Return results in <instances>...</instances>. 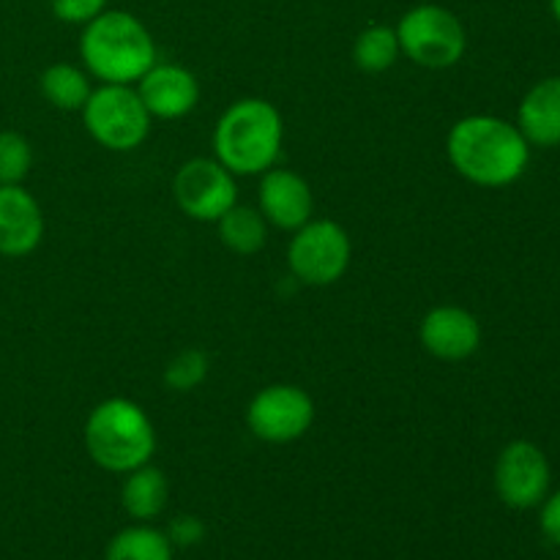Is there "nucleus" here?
<instances>
[{"label":"nucleus","instance_id":"nucleus-1","mask_svg":"<svg viewBox=\"0 0 560 560\" xmlns=\"http://www.w3.org/2000/svg\"><path fill=\"white\" fill-rule=\"evenodd\" d=\"M446 156L465 180L501 189L528 170L530 145L517 124L495 115H468L448 131Z\"/></svg>","mask_w":560,"mask_h":560},{"label":"nucleus","instance_id":"nucleus-2","mask_svg":"<svg viewBox=\"0 0 560 560\" xmlns=\"http://www.w3.org/2000/svg\"><path fill=\"white\" fill-rule=\"evenodd\" d=\"M80 58L98 82L135 85L156 63V42L129 11H104L82 27Z\"/></svg>","mask_w":560,"mask_h":560},{"label":"nucleus","instance_id":"nucleus-3","mask_svg":"<svg viewBox=\"0 0 560 560\" xmlns=\"http://www.w3.org/2000/svg\"><path fill=\"white\" fill-rule=\"evenodd\" d=\"M284 120L268 98H238L230 104L213 129L217 162L230 173L262 175L277 164L282 153Z\"/></svg>","mask_w":560,"mask_h":560},{"label":"nucleus","instance_id":"nucleus-4","mask_svg":"<svg viewBox=\"0 0 560 560\" xmlns=\"http://www.w3.org/2000/svg\"><path fill=\"white\" fill-rule=\"evenodd\" d=\"M88 454L98 468L109 474H129L151 463L156 452L153 421L135 399L109 397L88 413L82 430Z\"/></svg>","mask_w":560,"mask_h":560},{"label":"nucleus","instance_id":"nucleus-5","mask_svg":"<svg viewBox=\"0 0 560 560\" xmlns=\"http://www.w3.org/2000/svg\"><path fill=\"white\" fill-rule=\"evenodd\" d=\"M394 31L405 58L421 69H452L468 49V33L459 16L435 3H421L405 11Z\"/></svg>","mask_w":560,"mask_h":560},{"label":"nucleus","instance_id":"nucleus-6","mask_svg":"<svg viewBox=\"0 0 560 560\" xmlns=\"http://www.w3.org/2000/svg\"><path fill=\"white\" fill-rule=\"evenodd\" d=\"M82 113L88 135L102 148L115 153L135 151L151 135V115L137 96L135 85H109L102 82L93 88Z\"/></svg>","mask_w":560,"mask_h":560},{"label":"nucleus","instance_id":"nucleus-7","mask_svg":"<svg viewBox=\"0 0 560 560\" xmlns=\"http://www.w3.org/2000/svg\"><path fill=\"white\" fill-rule=\"evenodd\" d=\"M353 244L348 230L334 219H310L293 230L288 246L290 273L310 288H328L348 273Z\"/></svg>","mask_w":560,"mask_h":560},{"label":"nucleus","instance_id":"nucleus-8","mask_svg":"<svg viewBox=\"0 0 560 560\" xmlns=\"http://www.w3.org/2000/svg\"><path fill=\"white\" fill-rule=\"evenodd\" d=\"M315 424V402L293 383H271L252 397L246 427L262 443H293Z\"/></svg>","mask_w":560,"mask_h":560},{"label":"nucleus","instance_id":"nucleus-9","mask_svg":"<svg viewBox=\"0 0 560 560\" xmlns=\"http://www.w3.org/2000/svg\"><path fill=\"white\" fill-rule=\"evenodd\" d=\"M173 195L189 219L217 222L238 202V186L235 175L217 159H189L175 173Z\"/></svg>","mask_w":560,"mask_h":560},{"label":"nucleus","instance_id":"nucleus-10","mask_svg":"<svg viewBox=\"0 0 560 560\" xmlns=\"http://www.w3.org/2000/svg\"><path fill=\"white\" fill-rule=\"evenodd\" d=\"M547 454L530 441H512L495 463V490L506 506L534 509L550 492Z\"/></svg>","mask_w":560,"mask_h":560},{"label":"nucleus","instance_id":"nucleus-11","mask_svg":"<svg viewBox=\"0 0 560 560\" xmlns=\"http://www.w3.org/2000/svg\"><path fill=\"white\" fill-rule=\"evenodd\" d=\"M137 96L145 104L151 118L178 120L189 115L200 102V82L186 66L153 63L140 80L135 82Z\"/></svg>","mask_w":560,"mask_h":560},{"label":"nucleus","instance_id":"nucleus-12","mask_svg":"<svg viewBox=\"0 0 560 560\" xmlns=\"http://www.w3.org/2000/svg\"><path fill=\"white\" fill-rule=\"evenodd\" d=\"M257 211L266 217L268 224L279 230H299L306 224L315 211V195H312L306 178H301L293 170H284L273 164L271 170L260 175V189H257Z\"/></svg>","mask_w":560,"mask_h":560},{"label":"nucleus","instance_id":"nucleus-13","mask_svg":"<svg viewBox=\"0 0 560 560\" xmlns=\"http://www.w3.org/2000/svg\"><path fill=\"white\" fill-rule=\"evenodd\" d=\"M419 339L441 361H465L479 350L481 326L474 312L457 304L432 306L419 326Z\"/></svg>","mask_w":560,"mask_h":560},{"label":"nucleus","instance_id":"nucleus-14","mask_svg":"<svg viewBox=\"0 0 560 560\" xmlns=\"http://www.w3.org/2000/svg\"><path fill=\"white\" fill-rule=\"evenodd\" d=\"M44 238V213L22 184L0 186V257H27Z\"/></svg>","mask_w":560,"mask_h":560},{"label":"nucleus","instance_id":"nucleus-15","mask_svg":"<svg viewBox=\"0 0 560 560\" xmlns=\"http://www.w3.org/2000/svg\"><path fill=\"white\" fill-rule=\"evenodd\" d=\"M517 129L528 145H560V77L536 82L517 109Z\"/></svg>","mask_w":560,"mask_h":560},{"label":"nucleus","instance_id":"nucleus-16","mask_svg":"<svg viewBox=\"0 0 560 560\" xmlns=\"http://www.w3.org/2000/svg\"><path fill=\"white\" fill-rule=\"evenodd\" d=\"M170 498V481L156 465L145 463L129 470L120 490V503L135 520H153L164 512Z\"/></svg>","mask_w":560,"mask_h":560},{"label":"nucleus","instance_id":"nucleus-17","mask_svg":"<svg viewBox=\"0 0 560 560\" xmlns=\"http://www.w3.org/2000/svg\"><path fill=\"white\" fill-rule=\"evenodd\" d=\"M219 238L230 252L241 257L257 255L268 241V222L257 208L235 202L228 213L217 219Z\"/></svg>","mask_w":560,"mask_h":560},{"label":"nucleus","instance_id":"nucleus-18","mask_svg":"<svg viewBox=\"0 0 560 560\" xmlns=\"http://www.w3.org/2000/svg\"><path fill=\"white\" fill-rule=\"evenodd\" d=\"M42 96L52 104L55 109L63 113H77L85 107L88 96H91V74L74 63H52L42 71Z\"/></svg>","mask_w":560,"mask_h":560},{"label":"nucleus","instance_id":"nucleus-19","mask_svg":"<svg viewBox=\"0 0 560 560\" xmlns=\"http://www.w3.org/2000/svg\"><path fill=\"white\" fill-rule=\"evenodd\" d=\"M397 31L388 25H370L355 36L353 42V60L366 74H383L399 60Z\"/></svg>","mask_w":560,"mask_h":560},{"label":"nucleus","instance_id":"nucleus-20","mask_svg":"<svg viewBox=\"0 0 560 560\" xmlns=\"http://www.w3.org/2000/svg\"><path fill=\"white\" fill-rule=\"evenodd\" d=\"M107 560H173V545L162 530L135 525L109 541Z\"/></svg>","mask_w":560,"mask_h":560},{"label":"nucleus","instance_id":"nucleus-21","mask_svg":"<svg viewBox=\"0 0 560 560\" xmlns=\"http://www.w3.org/2000/svg\"><path fill=\"white\" fill-rule=\"evenodd\" d=\"M162 377L164 386L173 388V392H195V388H200L208 377V355L197 348L180 350V353H175L173 359L167 361Z\"/></svg>","mask_w":560,"mask_h":560},{"label":"nucleus","instance_id":"nucleus-22","mask_svg":"<svg viewBox=\"0 0 560 560\" xmlns=\"http://www.w3.org/2000/svg\"><path fill=\"white\" fill-rule=\"evenodd\" d=\"M33 167V148L20 131H0V186H16Z\"/></svg>","mask_w":560,"mask_h":560},{"label":"nucleus","instance_id":"nucleus-23","mask_svg":"<svg viewBox=\"0 0 560 560\" xmlns=\"http://www.w3.org/2000/svg\"><path fill=\"white\" fill-rule=\"evenodd\" d=\"M109 0H52V14L69 25H82L107 11Z\"/></svg>","mask_w":560,"mask_h":560},{"label":"nucleus","instance_id":"nucleus-24","mask_svg":"<svg viewBox=\"0 0 560 560\" xmlns=\"http://www.w3.org/2000/svg\"><path fill=\"white\" fill-rule=\"evenodd\" d=\"M167 539L170 545H178V547H195L206 539V525H202L200 517H191V514H180L170 523L167 530Z\"/></svg>","mask_w":560,"mask_h":560},{"label":"nucleus","instance_id":"nucleus-25","mask_svg":"<svg viewBox=\"0 0 560 560\" xmlns=\"http://www.w3.org/2000/svg\"><path fill=\"white\" fill-rule=\"evenodd\" d=\"M545 506H541V530H545L547 539L552 541V545L560 547V490L556 495L545 498Z\"/></svg>","mask_w":560,"mask_h":560},{"label":"nucleus","instance_id":"nucleus-26","mask_svg":"<svg viewBox=\"0 0 560 560\" xmlns=\"http://www.w3.org/2000/svg\"><path fill=\"white\" fill-rule=\"evenodd\" d=\"M550 5H552V14H556V20L560 22V0H550Z\"/></svg>","mask_w":560,"mask_h":560}]
</instances>
